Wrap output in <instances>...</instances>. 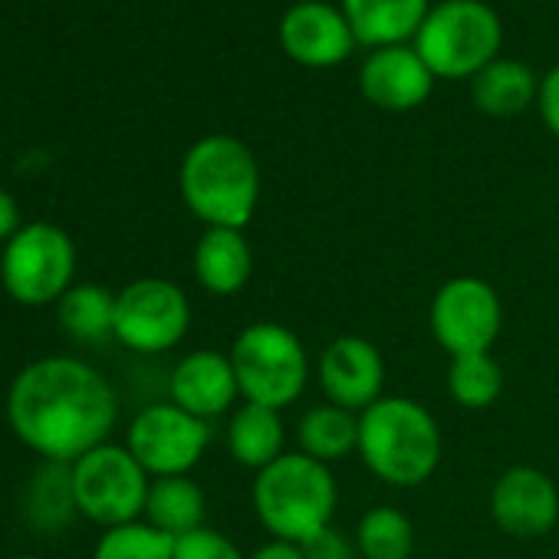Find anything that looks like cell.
I'll return each mask as SVG.
<instances>
[{
	"instance_id": "6da1fadb",
	"label": "cell",
	"mask_w": 559,
	"mask_h": 559,
	"mask_svg": "<svg viewBox=\"0 0 559 559\" xmlns=\"http://www.w3.org/2000/svg\"><path fill=\"white\" fill-rule=\"evenodd\" d=\"M116 415L119 402L106 376L70 356L31 362L8 392L11 431L53 464H76L106 444Z\"/></svg>"
},
{
	"instance_id": "7a4b0ae2",
	"label": "cell",
	"mask_w": 559,
	"mask_h": 559,
	"mask_svg": "<svg viewBox=\"0 0 559 559\" xmlns=\"http://www.w3.org/2000/svg\"><path fill=\"white\" fill-rule=\"evenodd\" d=\"M438 418L415 399L382 395L359 415V457L389 487H421L441 464Z\"/></svg>"
},
{
	"instance_id": "3957f363",
	"label": "cell",
	"mask_w": 559,
	"mask_h": 559,
	"mask_svg": "<svg viewBox=\"0 0 559 559\" xmlns=\"http://www.w3.org/2000/svg\"><path fill=\"white\" fill-rule=\"evenodd\" d=\"M178 188L188 211L207 227L243 230L257 214L260 165L240 139L204 135L185 152Z\"/></svg>"
},
{
	"instance_id": "277c9868",
	"label": "cell",
	"mask_w": 559,
	"mask_h": 559,
	"mask_svg": "<svg viewBox=\"0 0 559 559\" xmlns=\"http://www.w3.org/2000/svg\"><path fill=\"white\" fill-rule=\"evenodd\" d=\"M250 500L270 539L307 543L320 530L333 526L340 487L330 464H320L300 451H287L270 467L257 471Z\"/></svg>"
},
{
	"instance_id": "5b68a950",
	"label": "cell",
	"mask_w": 559,
	"mask_h": 559,
	"mask_svg": "<svg viewBox=\"0 0 559 559\" xmlns=\"http://www.w3.org/2000/svg\"><path fill=\"white\" fill-rule=\"evenodd\" d=\"M227 356L234 362L243 402L284 412L310 385V353L284 323L260 320L243 326Z\"/></svg>"
},
{
	"instance_id": "8992f818",
	"label": "cell",
	"mask_w": 559,
	"mask_h": 559,
	"mask_svg": "<svg viewBox=\"0 0 559 559\" xmlns=\"http://www.w3.org/2000/svg\"><path fill=\"white\" fill-rule=\"evenodd\" d=\"M503 24L484 0H444L431 8L415 34V50L435 80H474L497 60Z\"/></svg>"
},
{
	"instance_id": "52a82bcc",
	"label": "cell",
	"mask_w": 559,
	"mask_h": 559,
	"mask_svg": "<svg viewBox=\"0 0 559 559\" xmlns=\"http://www.w3.org/2000/svg\"><path fill=\"white\" fill-rule=\"evenodd\" d=\"M76 247L73 237L57 224H24L0 253V284L8 297L24 307L60 304L73 287Z\"/></svg>"
},
{
	"instance_id": "ba28073f",
	"label": "cell",
	"mask_w": 559,
	"mask_h": 559,
	"mask_svg": "<svg viewBox=\"0 0 559 559\" xmlns=\"http://www.w3.org/2000/svg\"><path fill=\"white\" fill-rule=\"evenodd\" d=\"M70 477L76 510L106 530L135 523L145 513L152 484L129 448L106 441L83 454L76 464H70Z\"/></svg>"
},
{
	"instance_id": "9c48e42d",
	"label": "cell",
	"mask_w": 559,
	"mask_h": 559,
	"mask_svg": "<svg viewBox=\"0 0 559 559\" xmlns=\"http://www.w3.org/2000/svg\"><path fill=\"white\" fill-rule=\"evenodd\" d=\"M428 326L435 343L451 359L467 353H490L503 330L500 294L480 276H451L431 297Z\"/></svg>"
},
{
	"instance_id": "30bf717a",
	"label": "cell",
	"mask_w": 559,
	"mask_h": 559,
	"mask_svg": "<svg viewBox=\"0 0 559 559\" xmlns=\"http://www.w3.org/2000/svg\"><path fill=\"white\" fill-rule=\"evenodd\" d=\"M191 330L188 294L162 276H142L116 294V340L142 356L175 349Z\"/></svg>"
},
{
	"instance_id": "8fae6325",
	"label": "cell",
	"mask_w": 559,
	"mask_h": 559,
	"mask_svg": "<svg viewBox=\"0 0 559 559\" xmlns=\"http://www.w3.org/2000/svg\"><path fill=\"white\" fill-rule=\"evenodd\" d=\"M211 444V421L194 418L175 402L148 405L129 425L126 448L148 477H185Z\"/></svg>"
},
{
	"instance_id": "7c38bea8",
	"label": "cell",
	"mask_w": 559,
	"mask_h": 559,
	"mask_svg": "<svg viewBox=\"0 0 559 559\" xmlns=\"http://www.w3.org/2000/svg\"><path fill=\"white\" fill-rule=\"evenodd\" d=\"M490 516L507 536H546L559 520V487L539 467H507L490 487Z\"/></svg>"
},
{
	"instance_id": "4fadbf2b",
	"label": "cell",
	"mask_w": 559,
	"mask_h": 559,
	"mask_svg": "<svg viewBox=\"0 0 559 559\" xmlns=\"http://www.w3.org/2000/svg\"><path fill=\"white\" fill-rule=\"evenodd\" d=\"M317 379L326 402L362 415L385 392V359L366 336H336L320 356Z\"/></svg>"
},
{
	"instance_id": "5bb4252c",
	"label": "cell",
	"mask_w": 559,
	"mask_h": 559,
	"mask_svg": "<svg viewBox=\"0 0 559 559\" xmlns=\"http://www.w3.org/2000/svg\"><path fill=\"white\" fill-rule=\"evenodd\" d=\"M280 47L304 67L323 70L343 63L359 44L343 8L323 4V0H300L280 17Z\"/></svg>"
},
{
	"instance_id": "9a60e30c",
	"label": "cell",
	"mask_w": 559,
	"mask_h": 559,
	"mask_svg": "<svg viewBox=\"0 0 559 559\" xmlns=\"http://www.w3.org/2000/svg\"><path fill=\"white\" fill-rule=\"evenodd\" d=\"M431 86H435V73L428 70L421 53L405 44L376 47L359 70L362 96L385 112L418 109L431 96Z\"/></svg>"
},
{
	"instance_id": "2e32d148",
	"label": "cell",
	"mask_w": 559,
	"mask_h": 559,
	"mask_svg": "<svg viewBox=\"0 0 559 559\" xmlns=\"http://www.w3.org/2000/svg\"><path fill=\"white\" fill-rule=\"evenodd\" d=\"M168 392L178 408L191 412L201 421H214L227 415L240 399L230 356L214 353V349H198L178 359L168 379Z\"/></svg>"
},
{
	"instance_id": "e0dca14e",
	"label": "cell",
	"mask_w": 559,
	"mask_h": 559,
	"mask_svg": "<svg viewBox=\"0 0 559 559\" xmlns=\"http://www.w3.org/2000/svg\"><path fill=\"white\" fill-rule=\"evenodd\" d=\"M194 280L211 297H234L253 276V247L243 230L207 227L194 243Z\"/></svg>"
},
{
	"instance_id": "ac0fdd59",
	"label": "cell",
	"mask_w": 559,
	"mask_h": 559,
	"mask_svg": "<svg viewBox=\"0 0 559 559\" xmlns=\"http://www.w3.org/2000/svg\"><path fill=\"white\" fill-rule=\"evenodd\" d=\"M428 11V0H343V14L356 40L372 50L415 37Z\"/></svg>"
},
{
	"instance_id": "d6986e66",
	"label": "cell",
	"mask_w": 559,
	"mask_h": 559,
	"mask_svg": "<svg viewBox=\"0 0 559 559\" xmlns=\"http://www.w3.org/2000/svg\"><path fill=\"white\" fill-rule=\"evenodd\" d=\"M227 451L240 467H250L253 474L270 467L276 457L287 454V425L276 408H263L253 402H243L234 408L227 421Z\"/></svg>"
},
{
	"instance_id": "ffe728a7",
	"label": "cell",
	"mask_w": 559,
	"mask_h": 559,
	"mask_svg": "<svg viewBox=\"0 0 559 559\" xmlns=\"http://www.w3.org/2000/svg\"><path fill=\"white\" fill-rule=\"evenodd\" d=\"M539 96V80L520 60L497 57L471 80L474 106L490 119H513L530 109Z\"/></svg>"
},
{
	"instance_id": "44dd1931",
	"label": "cell",
	"mask_w": 559,
	"mask_h": 559,
	"mask_svg": "<svg viewBox=\"0 0 559 559\" xmlns=\"http://www.w3.org/2000/svg\"><path fill=\"white\" fill-rule=\"evenodd\" d=\"M297 451L320 461L336 464L359 451V415L346 412L333 402H320L307 408L297 421Z\"/></svg>"
},
{
	"instance_id": "7402d4cb",
	"label": "cell",
	"mask_w": 559,
	"mask_h": 559,
	"mask_svg": "<svg viewBox=\"0 0 559 559\" xmlns=\"http://www.w3.org/2000/svg\"><path fill=\"white\" fill-rule=\"evenodd\" d=\"M204 516H207V497L188 474L152 480L148 500H145V523L148 526L178 539L191 530H201Z\"/></svg>"
},
{
	"instance_id": "603a6c76",
	"label": "cell",
	"mask_w": 559,
	"mask_h": 559,
	"mask_svg": "<svg viewBox=\"0 0 559 559\" xmlns=\"http://www.w3.org/2000/svg\"><path fill=\"white\" fill-rule=\"evenodd\" d=\"M57 320L80 343H106L116 336V294L99 284H76L60 297Z\"/></svg>"
},
{
	"instance_id": "cb8c5ba5",
	"label": "cell",
	"mask_w": 559,
	"mask_h": 559,
	"mask_svg": "<svg viewBox=\"0 0 559 559\" xmlns=\"http://www.w3.org/2000/svg\"><path fill=\"white\" fill-rule=\"evenodd\" d=\"M353 543L362 559H412L415 526L399 507H372L359 516Z\"/></svg>"
},
{
	"instance_id": "d4e9b609",
	"label": "cell",
	"mask_w": 559,
	"mask_h": 559,
	"mask_svg": "<svg viewBox=\"0 0 559 559\" xmlns=\"http://www.w3.org/2000/svg\"><path fill=\"white\" fill-rule=\"evenodd\" d=\"M448 392L467 412H487L503 395V369L493 353L454 356L448 369Z\"/></svg>"
},
{
	"instance_id": "484cf974",
	"label": "cell",
	"mask_w": 559,
	"mask_h": 559,
	"mask_svg": "<svg viewBox=\"0 0 559 559\" xmlns=\"http://www.w3.org/2000/svg\"><path fill=\"white\" fill-rule=\"evenodd\" d=\"M171 556H175V539L142 520L106 530L93 552V559H171Z\"/></svg>"
},
{
	"instance_id": "4316f807",
	"label": "cell",
	"mask_w": 559,
	"mask_h": 559,
	"mask_svg": "<svg viewBox=\"0 0 559 559\" xmlns=\"http://www.w3.org/2000/svg\"><path fill=\"white\" fill-rule=\"evenodd\" d=\"M73 510H76V500H73L70 464H53L50 461V467L37 474V484H34V493H31V513L44 526H50V523L60 526Z\"/></svg>"
},
{
	"instance_id": "83f0119b",
	"label": "cell",
	"mask_w": 559,
	"mask_h": 559,
	"mask_svg": "<svg viewBox=\"0 0 559 559\" xmlns=\"http://www.w3.org/2000/svg\"><path fill=\"white\" fill-rule=\"evenodd\" d=\"M171 559H247L237 543L211 526L191 530L175 539V556Z\"/></svg>"
},
{
	"instance_id": "f1b7e54d",
	"label": "cell",
	"mask_w": 559,
	"mask_h": 559,
	"mask_svg": "<svg viewBox=\"0 0 559 559\" xmlns=\"http://www.w3.org/2000/svg\"><path fill=\"white\" fill-rule=\"evenodd\" d=\"M304 546L307 559H356V543H349L336 526L320 530L317 536H310Z\"/></svg>"
},
{
	"instance_id": "f546056e",
	"label": "cell",
	"mask_w": 559,
	"mask_h": 559,
	"mask_svg": "<svg viewBox=\"0 0 559 559\" xmlns=\"http://www.w3.org/2000/svg\"><path fill=\"white\" fill-rule=\"evenodd\" d=\"M536 109L543 126L559 139V67H552L543 80H539V96H536Z\"/></svg>"
},
{
	"instance_id": "4dcf8cb0",
	"label": "cell",
	"mask_w": 559,
	"mask_h": 559,
	"mask_svg": "<svg viewBox=\"0 0 559 559\" xmlns=\"http://www.w3.org/2000/svg\"><path fill=\"white\" fill-rule=\"evenodd\" d=\"M21 230V207L8 188H0V240H11Z\"/></svg>"
},
{
	"instance_id": "1f68e13d",
	"label": "cell",
	"mask_w": 559,
	"mask_h": 559,
	"mask_svg": "<svg viewBox=\"0 0 559 559\" xmlns=\"http://www.w3.org/2000/svg\"><path fill=\"white\" fill-rule=\"evenodd\" d=\"M247 559H307L300 543H287V539H266L260 543Z\"/></svg>"
},
{
	"instance_id": "d6a6232c",
	"label": "cell",
	"mask_w": 559,
	"mask_h": 559,
	"mask_svg": "<svg viewBox=\"0 0 559 559\" xmlns=\"http://www.w3.org/2000/svg\"><path fill=\"white\" fill-rule=\"evenodd\" d=\"M14 559H37V556H14Z\"/></svg>"
}]
</instances>
